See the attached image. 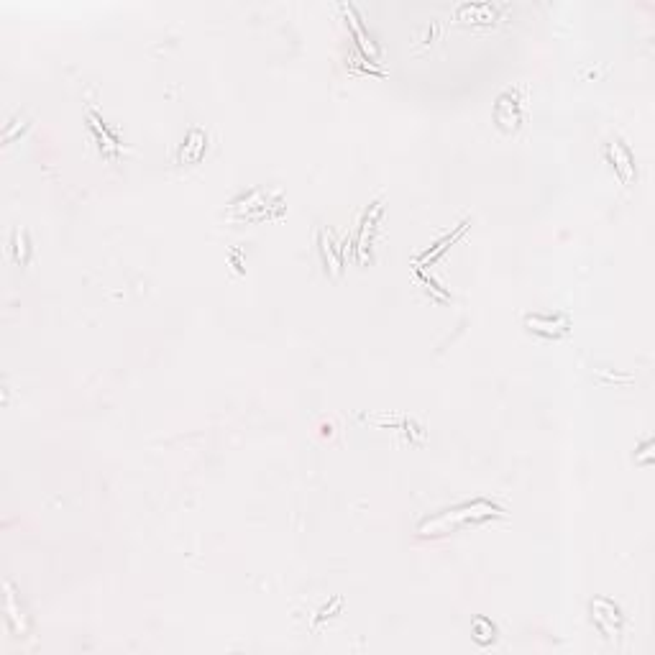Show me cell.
Returning a JSON list of instances; mask_svg holds the SVG:
<instances>
[{
    "label": "cell",
    "instance_id": "6da1fadb",
    "mask_svg": "<svg viewBox=\"0 0 655 655\" xmlns=\"http://www.w3.org/2000/svg\"><path fill=\"white\" fill-rule=\"evenodd\" d=\"M494 515H502V510L479 499V502H474V505H464V507H458V510H448V512H443V515L433 517V520H428L423 528H420V533L423 535L448 533V530H453L456 525H461V522H466V520H476V517L484 520V517H494Z\"/></svg>",
    "mask_w": 655,
    "mask_h": 655
}]
</instances>
